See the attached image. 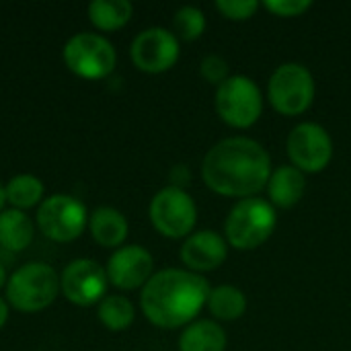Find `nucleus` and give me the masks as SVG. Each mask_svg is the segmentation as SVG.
Instances as JSON below:
<instances>
[{"label":"nucleus","mask_w":351,"mask_h":351,"mask_svg":"<svg viewBox=\"0 0 351 351\" xmlns=\"http://www.w3.org/2000/svg\"><path fill=\"white\" fill-rule=\"evenodd\" d=\"M263 6L276 16H298L304 14L313 2L311 0H265Z\"/></svg>","instance_id":"a878e982"},{"label":"nucleus","mask_w":351,"mask_h":351,"mask_svg":"<svg viewBox=\"0 0 351 351\" xmlns=\"http://www.w3.org/2000/svg\"><path fill=\"white\" fill-rule=\"evenodd\" d=\"M66 66L82 78H105L113 72L117 56L113 45L95 33H78L64 47Z\"/></svg>","instance_id":"0eeeda50"},{"label":"nucleus","mask_w":351,"mask_h":351,"mask_svg":"<svg viewBox=\"0 0 351 351\" xmlns=\"http://www.w3.org/2000/svg\"><path fill=\"white\" fill-rule=\"evenodd\" d=\"M60 292L58 274L45 263H29L19 267L6 286L8 302L21 313H39L47 308Z\"/></svg>","instance_id":"20e7f679"},{"label":"nucleus","mask_w":351,"mask_h":351,"mask_svg":"<svg viewBox=\"0 0 351 351\" xmlns=\"http://www.w3.org/2000/svg\"><path fill=\"white\" fill-rule=\"evenodd\" d=\"M226 333L214 321H197L189 325L179 339V351H224Z\"/></svg>","instance_id":"f3484780"},{"label":"nucleus","mask_w":351,"mask_h":351,"mask_svg":"<svg viewBox=\"0 0 351 351\" xmlns=\"http://www.w3.org/2000/svg\"><path fill=\"white\" fill-rule=\"evenodd\" d=\"M202 177L212 191L247 199L267 185L271 158L267 150L251 138H226L204 156Z\"/></svg>","instance_id":"f257e3e1"},{"label":"nucleus","mask_w":351,"mask_h":351,"mask_svg":"<svg viewBox=\"0 0 351 351\" xmlns=\"http://www.w3.org/2000/svg\"><path fill=\"white\" fill-rule=\"evenodd\" d=\"M90 234L101 247H119L128 237V220L115 208H97L88 220Z\"/></svg>","instance_id":"dca6fc26"},{"label":"nucleus","mask_w":351,"mask_h":351,"mask_svg":"<svg viewBox=\"0 0 351 351\" xmlns=\"http://www.w3.org/2000/svg\"><path fill=\"white\" fill-rule=\"evenodd\" d=\"M255 0H218L216 8L230 21H247L255 14L257 10Z\"/></svg>","instance_id":"b1692460"},{"label":"nucleus","mask_w":351,"mask_h":351,"mask_svg":"<svg viewBox=\"0 0 351 351\" xmlns=\"http://www.w3.org/2000/svg\"><path fill=\"white\" fill-rule=\"evenodd\" d=\"M208 308L220 321H237L247 311V298L234 286H220L210 292Z\"/></svg>","instance_id":"aec40b11"},{"label":"nucleus","mask_w":351,"mask_h":351,"mask_svg":"<svg viewBox=\"0 0 351 351\" xmlns=\"http://www.w3.org/2000/svg\"><path fill=\"white\" fill-rule=\"evenodd\" d=\"M276 210L261 197L241 199L226 218V239L239 251L261 247L276 228Z\"/></svg>","instance_id":"7ed1b4c3"},{"label":"nucleus","mask_w":351,"mask_h":351,"mask_svg":"<svg viewBox=\"0 0 351 351\" xmlns=\"http://www.w3.org/2000/svg\"><path fill=\"white\" fill-rule=\"evenodd\" d=\"M4 202H6V191H4V187H2V183H0V210H2V206H4Z\"/></svg>","instance_id":"cd10ccee"},{"label":"nucleus","mask_w":351,"mask_h":351,"mask_svg":"<svg viewBox=\"0 0 351 351\" xmlns=\"http://www.w3.org/2000/svg\"><path fill=\"white\" fill-rule=\"evenodd\" d=\"M288 156L298 171L319 173L331 162V136L319 123H300L288 136Z\"/></svg>","instance_id":"9d476101"},{"label":"nucleus","mask_w":351,"mask_h":351,"mask_svg":"<svg viewBox=\"0 0 351 351\" xmlns=\"http://www.w3.org/2000/svg\"><path fill=\"white\" fill-rule=\"evenodd\" d=\"M4 282H6V271H4V267L0 265V288L4 286Z\"/></svg>","instance_id":"c85d7f7f"},{"label":"nucleus","mask_w":351,"mask_h":351,"mask_svg":"<svg viewBox=\"0 0 351 351\" xmlns=\"http://www.w3.org/2000/svg\"><path fill=\"white\" fill-rule=\"evenodd\" d=\"M216 111L232 128L253 125L263 111L257 84L247 76H228L216 88Z\"/></svg>","instance_id":"423d86ee"},{"label":"nucleus","mask_w":351,"mask_h":351,"mask_svg":"<svg viewBox=\"0 0 351 351\" xmlns=\"http://www.w3.org/2000/svg\"><path fill=\"white\" fill-rule=\"evenodd\" d=\"M150 220L162 237L183 239L193 230L197 220V210L189 193L173 185L160 189L152 197Z\"/></svg>","instance_id":"6e6552de"},{"label":"nucleus","mask_w":351,"mask_h":351,"mask_svg":"<svg viewBox=\"0 0 351 351\" xmlns=\"http://www.w3.org/2000/svg\"><path fill=\"white\" fill-rule=\"evenodd\" d=\"M199 72H202V76L208 80V82H212V84H222L226 78H228V62L224 60V58H220V56H208V58H204V62H202V68H199Z\"/></svg>","instance_id":"393cba45"},{"label":"nucleus","mask_w":351,"mask_h":351,"mask_svg":"<svg viewBox=\"0 0 351 351\" xmlns=\"http://www.w3.org/2000/svg\"><path fill=\"white\" fill-rule=\"evenodd\" d=\"M6 319H8V306H6V302L0 298V329L4 327Z\"/></svg>","instance_id":"bb28decb"},{"label":"nucleus","mask_w":351,"mask_h":351,"mask_svg":"<svg viewBox=\"0 0 351 351\" xmlns=\"http://www.w3.org/2000/svg\"><path fill=\"white\" fill-rule=\"evenodd\" d=\"M304 173L296 167H280L271 173L267 181V193L274 206L278 208H294L304 195Z\"/></svg>","instance_id":"2eb2a0df"},{"label":"nucleus","mask_w":351,"mask_h":351,"mask_svg":"<svg viewBox=\"0 0 351 351\" xmlns=\"http://www.w3.org/2000/svg\"><path fill=\"white\" fill-rule=\"evenodd\" d=\"M4 191H6V202H10L14 210H27L41 199L43 185L33 175H19L8 181Z\"/></svg>","instance_id":"412c9836"},{"label":"nucleus","mask_w":351,"mask_h":351,"mask_svg":"<svg viewBox=\"0 0 351 351\" xmlns=\"http://www.w3.org/2000/svg\"><path fill=\"white\" fill-rule=\"evenodd\" d=\"M228 247L214 230H199L181 247V261L193 271H212L224 263Z\"/></svg>","instance_id":"4468645a"},{"label":"nucleus","mask_w":351,"mask_h":351,"mask_svg":"<svg viewBox=\"0 0 351 351\" xmlns=\"http://www.w3.org/2000/svg\"><path fill=\"white\" fill-rule=\"evenodd\" d=\"M152 255L144 247H121L111 255L107 263V280L119 290H136L146 286V282L152 278Z\"/></svg>","instance_id":"ddd939ff"},{"label":"nucleus","mask_w":351,"mask_h":351,"mask_svg":"<svg viewBox=\"0 0 351 351\" xmlns=\"http://www.w3.org/2000/svg\"><path fill=\"white\" fill-rule=\"evenodd\" d=\"M33 241V222L21 210L0 214V245L8 251H23Z\"/></svg>","instance_id":"a211bd4d"},{"label":"nucleus","mask_w":351,"mask_h":351,"mask_svg":"<svg viewBox=\"0 0 351 351\" xmlns=\"http://www.w3.org/2000/svg\"><path fill=\"white\" fill-rule=\"evenodd\" d=\"M208 282L185 269H162L154 274L140 296L146 319L162 329L183 327L197 317L210 296Z\"/></svg>","instance_id":"f03ea898"},{"label":"nucleus","mask_w":351,"mask_h":351,"mask_svg":"<svg viewBox=\"0 0 351 351\" xmlns=\"http://www.w3.org/2000/svg\"><path fill=\"white\" fill-rule=\"evenodd\" d=\"M132 60L142 72H167L179 60V41L162 27L146 29L132 43Z\"/></svg>","instance_id":"f8f14e48"},{"label":"nucleus","mask_w":351,"mask_h":351,"mask_svg":"<svg viewBox=\"0 0 351 351\" xmlns=\"http://www.w3.org/2000/svg\"><path fill=\"white\" fill-rule=\"evenodd\" d=\"M134 304L123 296H107L99 304V319L109 331H123L134 323Z\"/></svg>","instance_id":"4be33fe9"},{"label":"nucleus","mask_w":351,"mask_h":351,"mask_svg":"<svg viewBox=\"0 0 351 351\" xmlns=\"http://www.w3.org/2000/svg\"><path fill=\"white\" fill-rule=\"evenodd\" d=\"M37 224L47 239L70 243L78 239L86 226V208L72 195H51L41 204Z\"/></svg>","instance_id":"1a4fd4ad"},{"label":"nucleus","mask_w":351,"mask_h":351,"mask_svg":"<svg viewBox=\"0 0 351 351\" xmlns=\"http://www.w3.org/2000/svg\"><path fill=\"white\" fill-rule=\"evenodd\" d=\"M173 23H175V31L185 41H193V39L202 37V33L206 29V16L195 6H183V8H179Z\"/></svg>","instance_id":"5701e85b"},{"label":"nucleus","mask_w":351,"mask_h":351,"mask_svg":"<svg viewBox=\"0 0 351 351\" xmlns=\"http://www.w3.org/2000/svg\"><path fill=\"white\" fill-rule=\"evenodd\" d=\"M269 101L274 109L282 115L304 113L315 99V78L306 66L288 62L282 64L269 78Z\"/></svg>","instance_id":"39448f33"},{"label":"nucleus","mask_w":351,"mask_h":351,"mask_svg":"<svg viewBox=\"0 0 351 351\" xmlns=\"http://www.w3.org/2000/svg\"><path fill=\"white\" fill-rule=\"evenodd\" d=\"M134 6L128 0H95L88 4L90 23L103 31L121 29L132 19Z\"/></svg>","instance_id":"6ab92c4d"},{"label":"nucleus","mask_w":351,"mask_h":351,"mask_svg":"<svg viewBox=\"0 0 351 351\" xmlns=\"http://www.w3.org/2000/svg\"><path fill=\"white\" fill-rule=\"evenodd\" d=\"M107 282V271L99 263L90 259H76L62 271L60 288L70 302L78 306H93L105 296Z\"/></svg>","instance_id":"9b49d317"}]
</instances>
